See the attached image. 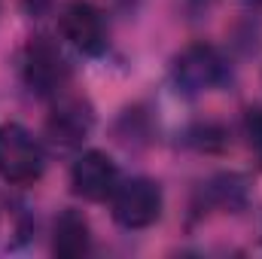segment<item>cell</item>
<instances>
[{
  "mask_svg": "<svg viewBox=\"0 0 262 259\" xmlns=\"http://www.w3.org/2000/svg\"><path fill=\"white\" fill-rule=\"evenodd\" d=\"M21 79L40 98H58L70 82V61L52 37H34L21 55Z\"/></svg>",
  "mask_w": 262,
  "mask_h": 259,
  "instance_id": "cell-1",
  "label": "cell"
},
{
  "mask_svg": "<svg viewBox=\"0 0 262 259\" xmlns=\"http://www.w3.org/2000/svg\"><path fill=\"white\" fill-rule=\"evenodd\" d=\"M43 168H46V156L37 137L18 122H3L0 125V180L12 186H28L40 180Z\"/></svg>",
  "mask_w": 262,
  "mask_h": 259,
  "instance_id": "cell-2",
  "label": "cell"
},
{
  "mask_svg": "<svg viewBox=\"0 0 262 259\" xmlns=\"http://www.w3.org/2000/svg\"><path fill=\"white\" fill-rule=\"evenodd\" d=\"M226 76H229V67L223 61V55L207 43H195V46L183 49L171 67V79H174L177 92L186 98H195V95H204V92L223 85Z\"/></svg>",
  "mask_w": 262,
  "mask_h": 259,
  "instance_id": "cell-3",
  "label": "cell"
},
{
  "mask_svg": "<svg viewBox=\"0 0 262 259\" xmlns=\"http://www.w3.org/2000/svg\"><path fill=\"white\" fill-rule=\"evenodd\" d=\"M110 207L122 229H146L162 217V189L146 177L119 180L116 192L110 195Z\"/></svg>",
  "mask_w": 262,
  "mask_h": 259,
  "instance_id": "cell-4",
  "label": "cell"
},
{
  "mask_svg": "<svg viewBox=\"0 0 262 259\" xmlns=\"http://www.w3.org/2000/svg\"><path fill=\"white\" fill-rule=\"evenodd\" d=\"M61 34L82 55H101L107 49V21L92 0H73L61 12Z\"/></svg>",
  "mask_w": 262,
  "mask_h": 259,
  "instance_id": "cell-5",
  "label": "cell"
},
{
  "mask_svg": "<svg viewBox=\"0 0 262 259\" xmlns=\"http://www.w3.org/2000/svg\"><path fill=\"white\" fill-rule=\"evenodd\" d=\"M70 183H73V192L82 195L85 201H110V195L119 186V168L107 153L89 149L73 162Z\"/></svg>",
  "mask_w": 262,
  "mask_h": 259,
  "instance_id": "cell-6",
  "label": "cell"
},
{
  "mask_svg": "<svg viewBox=\"0 0 262 259\" xmlns=\"http://www.w3.org/2000/svg\"><path fill=\"white\" fill-rule=\"evenodd\" d=\"M95 125V110L85 98H76V95H67L58 98V104L52 107L49 119H46V134L52 137L55 146L61 149H76L89 131Z\"/></svg>",
  "mask_w": 262,
  "mask_h": 259,
  "instance_id": "cell-7",
  "label": "cell"
},
{
  "mask_svg": "<svg viewBox=\"0 0 262 259\" xmlns=\"http://www.w3.org/2000/svg\"><path fill=\"white\" fill-rule=\"evenodd\" d=\"M92 250V229L79 210H61L52 229V253L58 259H79Z\"/></svg>",
  "mask_w": 262,
  "mask_h": 259,
  "instance_id": "cell-8",
  "label": "cell"
},
{
  "mask_svg": "<svg viewBox=\"0 0 262 259\" xmlns=\"http://www.w3.org/2000/svg\"><path fill=\"white\" fill-rule=\"evenodd\" d=\"M207 195H210L223 210H238V207H244V201H247V186H244L241 177L223 174V177H216V180L207 186Z\"/></svg>",
  "mask_w": 262,
  "mask_h": 259,
  "instance_id": "cell-9",
  "label": "cell"
},
{
  "mask_svg": "<svg viewBox=\"0 0 262 259\" xmlns=\"http://www.w3.org/2000/svg\"><path fill=\"white\" fill-rule=\"evenodd\" d=\"M244 134H247L250 149L256 153V159L262 162V107H250L244 113Z\"/></svg>",
  "mask_w": 262,
  "mask_h": 259,
  "instance_id": "cell-10",
  "label": "cell"
},
{
  "mask_svg": "<svg viewBox=\"0 0 262 259\" xmlns=\"http://www.w3.org/2000/svg\"><path fill=\"white\" fill-rule=\"evenodd\" d=\"M21 6H25V12H28V15L40 18V15L52 6V0H21Z\"/></svg>",
  "mask_w": 262,
  "mask_h": 259,
  "instance_id": "cell-11",
  "label": "cell"
},
{
  "mask_svg": "<svg viewBox=\"0 0 262 259\" xmlns=\"http://www.w3.org/2000/svg\"><path fill=\"white\" fill-rule=\"evenodd\" d=\"M247 3H256V6H262V0H247Z\"/></svg>",
  "mask_w": 262,
  "mask_h": 259,
  "instance_id": "cell-12",
  "label": "cell"
}]
</instances>
